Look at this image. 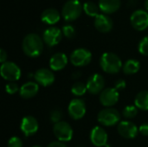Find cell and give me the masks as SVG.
<instances>
[{
	"instance_id": "34",
	"label": "cell",
	"mask_w": 148,
	"mask_h": 147,
	"mask_svg": "<svg viewBox=\"0 0 148 147\" xmlns=\"http://www.w3.org/2000/svg\"><path fill=\"white\" fill-rule=\"evenodd\" d=\"M7 57H8V55H7V52L3 49H0V62L1 63H4L5 62H7Z\"/></svg>"
},
{
	"instance_id": "1",
	"label": "cell",
	"mask_w": 148,
	"mask_h": 147,
	"mask_svg": "<svg viewBox=\"0 0 148 147\" xmlns=\"http://www.w3.org/2000/svg\"><path fill=\"white\" fill-rule=\"evenodd\" d=\"M43 40L36 33H29L23 40V53L29 57H38L43 50Z\"/></svg>"
},
{
	"instance_id": "25",
	"label": "cell",
	"mask_w": 148,
	"mask_h": 147,
	"mask_svg": "<svg viewBox=\"0 0 148 147\" xmlns=\"http://www.w3.org/2000/svg\"><path fill=\"white\" fill-rule=\"evenodd\" d=\"M87 91H88L87 85L84 84L83 82H81V81L75 82L71 88L72 94L76 96V97H81V96L84 95Z\"/></svg>"
},
{
	"instance_id": "24",
	"label": "cell",
	"mask_w": 148,
	"mask_h": 147,
	"mask_svg": "<svg viewBox=\"0 0 148 147\" xmlns=\"http://www.w3.org/2000/svg\"><path fill=\"white\" fill-rule=\"evenodd\" d=\"M83 10L89 16L96 17L99 14H101L100 13L101 10H100L99 5L91 1H88L83 3Z\"/></svg>"
},
{
	"instance_id": "32",
	"label": "cell",
	"mask_w": 148,
	"mask_h": 147,
	"mask_svg": "<svg viewBox=\"0 0 148 147\" xmlns=\"http://www.w3.org/2000/svg\"><path fill=\"white\" fill-rule=\"evenodd\" d=\"M126 86H127V83H126V81L122 80V79H120L118 81H115V84H114V88L118 91H121L123 89L126 88Z\"/></svg>"
},
{
	"instance_id": "13",
	"label": "cell",
	"mask_w": 148,
	"mask_h": 147,
	"mask_svg": "<svg viewBox=\"0 0 148 147\" xmlns=\"http://www.w3.org/2000/svg\"><path fill=\"white\" fill-rule=\"evenodd\" d=\"M119 134L127 139H133L137 137L139 133V128L137 126L129 120L121 121L117 127Z\"/></svg>"
},
{
	"instance_id": "10",
	"label": "cell",
	"mask_w": 148,
	"mask_h": 147,
	"mask_svg": "<svg viewBox=\"0 0 148 147\" xmlns=\"http://www.w3.org/2000/svg\"><path fill=\"white\" fill-rule=\"evenodd\" d=\"M119 97H120V94L118 90H116L114 88H105L100 94L99 100L103 107H112L118 102Z\"/></svg>"
},
{
	"instance_id": "29",
	"label": "cell",
	"mask_w": 148,
	"mask_h": 147,
	"mask_svg": "<svg viewBox=\"0 0 148 147\" xmlns=\"http://www.w3.org/2000/svg\"><path fill=\"white\" fill-rule=\"evenodd\" d=\"M62 111L60 109H54L51 111L50 114H49V118H50V120L51 122H53L54 124H56L60 121H62Z\"/></svg>"
},
{
	"instance_id": "33",
	"label": "cell",
	"mask_w": 148,
	"mask_h": 147,
	"mask_svg": "<svg viewBox=\"0 0 148 147\" xmlns=\"http://www.w3.org/2000/svg\"><path fill=\"white\" fill-rule=\"evenodd\" d=\"M139 132L143 136H148V123H144L139 127Z\"/></svg>"
},
{
	"instance_id": "31",
	"label": "cell",
	"mask_w": 148,
	"mask_h": 147,
	"mask_svg": "<svg viewBox=\"0 0 148 147\" xmlns=\"http://www.w3.org/2000/svg\"><path fill=\"white\" fill-rule=\"evenodd\" d=\"M8 147H23V142L21 140V139L19 137L14 136L11 137L7 144Z\"/></svg>"
},
{
	"instance_id": "22",
	"label": "cell",
	"mask_w": 148,
	"mask_h": 147,
	"mask_svg": "<svg viewBox=\"0 0 148 147\" xmlns=\"http://www.w3.org/2000/svg\"><path fill=\"white\" fill-rule=\"evenodd\" d=\"M134 105L142 111H148V91H140L134 99Z\"/></svg>"
},
{
	"instance_id": "3",
	"label": "cell",
	"mask_w": 148,
	"mask_h": 147,
	"mask_svg": "<svg viewBox=\"0 0 148 147\" xmlns=\"http://www.w3.org/2000/svg\"><path fill=\"white\" fill-rule=\"evenodd\" d=\"M83 6L79 0H69L67 1L62 9V17L67 22H72L76 20L82 12Z\"/></svg>"
},
{
	"instance_id": "27",
	"label": "cell",
	"mask_w": 148,
	"mask_h": 147,
	"mask_svg": "<svg viewBox=\"0 0 148 147\" xmlns=\"http://www.w3.org/2000/svg\"><path fill=\"white\" fill-rule=\"evenodd\" d=\"M62 31L63 36L65 37L69 38V39H72L75 36V29L71 24H66V25H64L62 27Z\"/></svg>"
},
{
	"instance_id": "8",
	"label": "cell",
	"mask_w": 148,
	"mask_h": 147,
	"mask_svg": "<svg viewBox=\"0 0 148 147\" xmlns=\"http://www.w3.org/2000/svg\"><path fill=\"white\" fill-rule=\"evenodd\" d=\"M87 112V107L85 101L82 99L75 98L73 99L68 107V113L69 116L75 120L82 119Z\"/></svg>"
},
{
	"instance_id": "7",
	"label": "cell",
	"mask_w": 148,
	"mask_h": 147,
	"mask_svg": "<svg viewBox=\"0 0 148 147\" xmlns=\"http://www.w3.org/2000/svg\"><path fill=\"white\" fill-rule=\"evenodd\" d=\"M53 133L58 141L69 142L72 139L74 135V131L71 126L66 121H60L54 125Z\"/></svg>"
},
{
	"instance_id": "30",
	"label": "cell",
	"mask_w": 148,
	"mask_h": 147,
	"mask_svg": "<svg viewBox=\"0 0 148 147\" xmlns=\"http://www.w3.org/2000/svg\"><path fill=\"white\" fill-rule=\"evenodd\" d=\"M19 90H20V88L16 82H9L5 86V91L9 94H15L17 92L19 93Z\"/></svg>"
},
{
	"instance_id": "15",
	"label": "cell",
	"mask_w": 148,
	"mask_h": 147,
	"mask_svg": "<svg viewBox=\"0 0 148 147\" xmlns=\"http://www.w3.org/2000/svg\"><path fill=\"white\" fill-rule=\"evenodd\" d=\"M34 78L38 85L49 87L52 85L56 80L54 73L49 68H39L34 74Z\"/></svg>"
},
{
	"instance_id": "26",
	"label": "cell",
	"mask_w": 148,
	"mask_h": 147,
	"mask_svg": "<svg viewBox=\"0 0 148 147\" xmlns=\"http://www.w3.org/2000/svg\"><path fill=\"white\" fill-rule=\"evenodd\" d=\"M122 114L126 119H134L137 116L138 114V107L136 106H133V105H128L127 106L123 111H122Z\"/></svg>"
},
{
	"instance_id": "19",
	"label": "cell",
	"mask_w": 148,
	"mask_h": 147,
	"mask_svg": "<svg viewBox=\"0 0 148 147\" xmlns=\"http://www.w3.org/2000/svg\"><path fill=\"white\" fill-rule=\"evenodd\" d=\"M39 91V85L34 81H28L21 86L19 94L23 99L33 98Z\"/></svg>"
},
{
	"instance_id": "2",
	"label": "cell",
	"mask_w": 148,
	"mask_h": 147,
	"mask_svg": "<svg viewBox=\"0 0 148 147\" xmlns=\"http://www.w3.org/2000/svg\"><path fill=\"white\" fill-rule=\"evenodd\" d=\"M100 66L105 73L111 75L119 73L123 68L121 59L112 52H106L101 55L100 58Z\"/></svg>"
},
{
	"instance_id": "12",
	"label": "cell",
	"mask_w": 148,
	"mask_h": 147,
	"mask_svg": "<svg viewBox=\"0 0 148 147\" xmlns=\"http://www.w3.org/2000/svg\"><path fill=\"white\" fill-rule=\"evenodd\" d=\"M86 85H87L88 92H89L92 94H98L104 90L105 80L101 75L93 74L88 79Z\"/></svg>"
},
{
	"instance_id": "28",
	"label": "cell",
	"mask_w": 148,
	"mask_h": 147,
	"mask_svg": "<svg viewBox=\"0 0 148 147\" xmlns=\"http://www.w3.org/2000/svg\"><path fill=\"white\" fill-rule=\"evenodd\" d=\"M138 50L141 55L148 56V36L140 40L138 45Z\"/></svg>"
},
{
	"instance_id": "35",
	"label": "cell",
	"mask_w": 148,
	"mask_h": 147,
	"mask_svg": "<svg viewBox=\"0 0 148 147\" xmlns=\"http://www.w3.org/2000/svg\"><path fill=\"white\" fill-rule=\"evenodd\" d=\"M47 147H67V146L61 141H53L51 143H49Z\"/></svg>"
},
{
	"instance_id": "37",
	"label": "cell",
	"mask_w": 148,
	"mask_h": 147,
	"mask_svg": "<svg viewBox=\"0 0 148 147\" xmlns=\"http://www.w3.org/2000/svg\"><path fill=\"white\" fill-rule=\"evenodd\" d=\"M145 8H146V10H148V0H145Z\"/></svg>"
},
{
	"instance_id": "5",
	"label": "cell",
	"mask_w": 148,
	"mask_h": 147,
	"mask_svg": "<svg viewBox=\"0 0 148 147\" xmlns=\"http://www.w3.org/2000/svg\"><path fill=\"white\" fill-rule=\"evenodd\" d=\"M1 76L10 82H15L21 77L22 72L18 65L13 62H5L1 65L0 68Z\"/></svg>"
},
{
	"instance_id": "38",
	"label": "cell",
	"mask_w": 148,
	"mask_h": 147,
	"mask_svg": "<svg viewBox=\"0 0 148 147\" xmlns=\"http://www.w3.org/2000/svg\"><path fill=\"white\" fill-rule=\"evenodd\" d=\"M32 147H42V146H38V145H37V146H33Z\"/></svg>"
},
{
	"instance_id": "4",
	"label": "cell",
	"mask_w": 148,
	"mask_h": 147,
	"mask_svg": "<svg viewBox=\"0 0 148 147\" xmlns=\"http://www.w3.org/2000/svg\"><path fill=\"white\" fill-rule=\"evenodd\" d=\"M121 120V114L115 108L107 107L99 112L97 115L98 122L105 126H116Z\"/></svg>"
},
{
	"instance_id": "23",
	"label": "cell",
	"mask_w": 148,
	"mask_h": 147,
	"mask_svg": "<svg viewBox=\"0 0 148 147\" xmlns=\"http://www.w3.org/2000/svg\"><path fill=\"white\" fill-rule=\"evenodd\" d=\"M140 68V64L139 61L135 59H129L124 63L122 70L125 75H131L139 72Z\"/></svg>"
},
{
	"instance_id": "6",
	"label": "cell",
	"mask_w": 148,
	"mask_h": 147,
	"mask_svg": "<svg viewBox=\"0 0 148 147\" xmlns=\"http://www.w3.org/2000/svg\"><path fill=\"white\" fill-rule=\"evenodd\" d=\"M69 60L75 67H85L90 63L92 60V53L87 49L79 48L71 53Z\"/></svg>"
},
{
	"instance_id": "20",
	"label": "cell",
	"mask_w": 148,
	"mask_h": 147,
	"mask_svg": "<svg viewBox=\"0 0 148 147\" xmlns=\"http://www.w3.org/2000/svg\"><path fill=\"white\" fill-rule=\"evenodd\" d=\"M61 18V15L56 9L48 8L44 10L41 15V20L49 25H54L59 22Z\"/></svg>"
},
{
	"instance_id": "21",
	"label": "cell",
	"mask_w": 148,
	"mask_h": 147,
	"mask_svg": "<svg viewBox=\"0 0 148 147\" xmlns=\"http://www.w3.org/2000/svg\"><path fill=\"white\" fill-rule=\"evenodd\" d=\"M121 0H99L98 5L104 14H113L121 7Z\"/></svg>"
},
{
	"instance_id": "18",
	"label": "cell",
	"mask_w": 148,
	"mask_h": 147,
	"mask_svg": "<svg viewBox=\"0 0 148 147\" xmlns=\"http://www.w3.org/2000/svg\"><path fill=\"white\" fill-rule=\"evenodd\" d=\"M69 59L64 53H56L54 54L49 60V68L53 71L62 70L68 64Z\"/></svg>"
},
{
	"instance_id": "14",
	"label": "cell",
	"mask_w": 148,
	"mask_h": 147,
	"mask_svg": "<svg viewBox=\"0 0 148 147\" xmlns=\"http://www.w3.org/2000/svg\"><path fill=\"white\" fill-rule=\"evenodd\" d=\"M38 128L39 125L35 117L28 115L23 118L20 124V129L25 137H30L36 134L38 131Z\"/></svg>"
},
{
	"instance_id": "17",
	"label": "cell",
	"mask_w": 148,
	"mask_h": 147,
	"mask_svg": "<svg viewBox=\"0 0 148 147\" xmlns=\"http://www.w3.org/2000/svg\"><path fill=\"white\" fill-rule=\"evenodd\" d=\"M94 23L96 29L101 33H108L111 31L114 25L113 20L104 13H101L96 17H95Z\"/></svg>"
},
{
	"instance_id": "11",
	"label": "cell",
	"mask_w": 148,
	"mask_h": 147,
	"mask_svg": "<svg viewBox=\"0 0 148 147\" xmlns=\"http://www.w3.org/2000/svg\"><path fill=\"white\" fill-rule=\"evenodd\" d=\"M62 38V31L57 27H49L46 29L42 34V40L49 47L57 45Z\"/></svg>"
},
{
	"instance_id": "36",
	"label": "cell",
	"mask_w": 148,
	"mask_h": 147,
	"mask_svg": "<svg viewBox=\"0 0 148 147\" xmlns=\"http://www.w3.org/2000/svg\"><path fill=\"white\" fill-rule=\"evenodd\" d=\"M80 76H81V73H80V72H75V73L73 74V78H74V79H77V78H79Z\"/></svg>"
},
{
	"instance_id": "9",
	"label": "cell",
	"mask_w": 148,
	"mask_h": 147,
	"mask_svg": "<svg viewBox=\"0 0 148 147\" xmlns=\"http://www.w3.org/2000/svg\"><path fill=\"white\" fill-rule=\"evenodd\" d=\"M132 26L139 31H142L148 28V12L145 10H137L133 12L130 16Z\"/></svg>"
},
{
	"instance_id": "16",
	"label": "cell",
	"mask_w": 148,
	"mask_h": 147,
	"mask_svg": "<svg viewBox=\"0 0 148 147\" xmlns=\"http://www.w3.org/2000/svg\"><path fill=\"white\" fill-rule=\"evenodd\" d=\"M108 139V133L103 127L96 126L92 128L90 132V141L96 147H103L107 146Z\"/></svg>"
}]
</instances>
